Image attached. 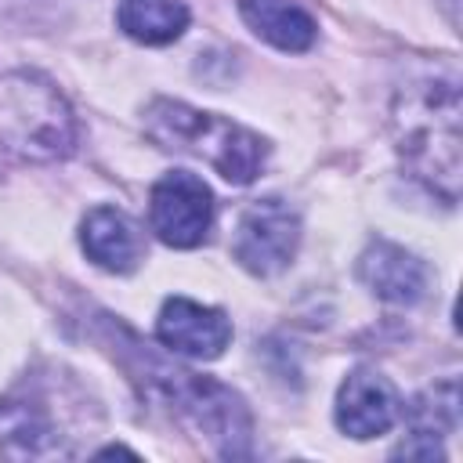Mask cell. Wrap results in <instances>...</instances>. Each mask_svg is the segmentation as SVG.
I'll return each instance as SVG.
<instances>
[{"mask_svg":"<svg viewBox=\"0 0 463 463\" xmlns=\"http://www.w3.org/2000/svg\"><path fill=\"white\" fill-rule=\"evenodd\" d=\"M394 137L409 170L445 203L459 192V83L427 76L394 98Z\"/></svg>","mask_w":463,"mask_h":463,"instance_id":"cell-1","label":"cell"},{"mask_svg":"<svg viewBox=\"0 0 463 463\" xmlns=\"http://www.w3.org/2000/svg\"><path fill=\"white\" fill-rule=\"evenodd\" d=\"M145 130L166 148L203 156L232 184H250L268 159L264 137L224 116L199 112L184 101H166V98L152 101L145 112Z\"/></svg>","mask_w":463,"mask_h":463,"instance_id":"cell-2","label":"cell"},{"mask_svg":"<svg viewBox=\"0 0 463 463\" xmlns=\"http://www.w3.org/2000/svg\"><path fill=\"white\" fill-rule=\"evenodd\" d=\"M76 148L69 101L36 72L0 76V152L25 163H54Z\"/></svg>","mask_w":463,"mask_h":463,"instance_id":"cell-3","label":"cell"},{"mask_svg":"<svg viewBox=\"0 0 463 463\" xmlns=\"http://www.w3.org/2000/svg\"><path fill=\"white\" fill-rule=\"evenodd\" d=\"M145 376H148V387L159 391L163 402L177 409L184 420H192L224 456H246L250 412L232 387L163 365V362H152V358H145Z\"/></svg>","mask_w":463,"mask_h":463,"instance_id":"cell-4","label":"cell"},{"mask_svg":"<svg viewBox=\"0 0 463 463\" xmlns=\"http://www.w3.org/2000/svg\"><path fill=\"white\" fill-rule=\"evenodd\" d=\"M148 221L166 246H199L213 224V192L192 170H170L152 184Z\"/></svg>","mask_w":463,"mask_h":463,"instance_id":"cell-5","label":"cell"},{"mask_svg":"<svg viewBox=\"0 0 463 463\" xmlns=\"http://www.w3.org/2000/svg\"><path fill=\"white\" fill-rule=\"evenodd\" d=\"M300 246V217L282 199H257L242 210L235 224L232 253L253 275L282 271Z\"/></svg>","mask_w":463,"mask_h":463,"instance_id":"cell-6","label":"cell"},{"mask_svg":"<svg viewBox=\"0 0 463 463\" xmlns=\"http://www.w3.org/2000/svg\"><path fill=\"white\" fill-rule=\"evenodd\" d=\"M156 336L174 354L206 362V358L224 354V347L232 340V318L221 307H206L188 297H170L156 318Z\"/></svg>","mask_w":463,"mask_h":463,"instance_id":"cell-7","label":"cell"},{"mask_svg":"<svg viewBox=\"0 0 463 463\" xmlns=\"http://www.w3.org/2000/svg\"><path fill=\"white\" fill-rule=\"evenodd\" d=\"M402 398L387 376L376 369H354L336 394V427L351 438H376L394 427Z\"/></svg>","mask_w":463,"mask_h":463,"instance_id":"cell-8","label":"cell"},{"mask_svg":"<svg viewBox=\"0 0 463 463\" xmlns=\"http://www.w3.org/2000/svg\"><path fill=\"white\" fill-rule=\"evenodd\" d=\"M358 279L387 304H416L427 297V286H430V268L394 246V242H383L376 239L362 257H358Z\"/></svg>","mask_w":463,"mask_h":463,"instance_id":"cell-9","label":"cell"},{"mask_svg":"<svg viewBox=\"0 0 463 463\" xmlns=\"http://www.w3.org/2000/svg\"><path fill=\"white\" fill-rule=\"evenodd\" d=\"M80 242H83V253L98 268L116 271V275L134 271L141 264V257H145V235H141V228L123 210H116V206H94L83 217Z\"/></svg>","mask_w":463,"mask_h":463,"instance_id":"cell-10","label":"cell"},{"mask_svg":"<svg viewBox=\"0 0 463 463\" xmlns=\"http://www.w3.org/2000/svg\"><path fill=\"white\" fill-rule=\"evenodd\" d=\"M0 449L7 456H51L65 452L61 430L43 398L11 394L0 402Z\"/></svg>","mask_w":463,"mask_h":463,"instance_id":"cell-11","label":"cell"},{"mask_svg":"<svg viewBox=\"0 0 463 463\" xmlns=\"http://www.w3.org/2000/svg\"><path fill=\"white\" fill-rule=\"evenodd\" d=\"M459 423V383L441 380L427 387L423 394L412 398L409 405V427L412 441H405L394 456H423V459H441V438L452 434Z\"/></svg>","mask_w":463,"mask_h":463,"instance_id":"cell-12","label":"cell"},{"mask_svg":"<svg viewBox=\"0 0 463 463\" xmlns=\"http://www.w3.org/2000/svg\"><path fill=\"white\" fill-rule=\"evenodd\" d=\"M242 22L279 51H307L318 36L315 18L293 0H239Z\"/></svg>","mask_w":463,"mask_h":463,"instance_id":"cell-13","label":"cell"},{"mask_svg":"<svg viewBox=\"0 0 463 463\" xmlns=\"http://www.w3.org/2000/svg\"><path fill=\"white\" fill-rule=\"evenodd\" d=\"M116 25L137 43H170L188 29V7L181 0H123Z\"/></svg>","mask_w":463,"mask_h":463,"instance_id":"cell-14","label":"cell"},{"mask_svg":"<svg viewBox=\"0 0 463 463\" xmlns=\"http://www.w3.org/2000/svg\"><path fill=\"white\" fill-rule=\"evenodd\" d=\"M80 0H0V25L18 29H43L69 18Z\"/></svg>","mask_w":463,"mask_h":463,"instance_id":"cell-15","label":"cell"}]
</instances>
